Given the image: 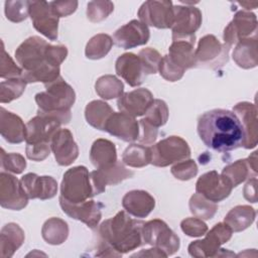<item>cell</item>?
<instances>
[{
  "label": "cell",
  "instance_id": "1",
  "mask_svg": "<svg viewBox=\"0 0 258 258\" xmlns=\"http://www.w3.org/2000/svg\"><path fill=\"white\" fill-rule=\"evenodd\" d=\"M68 55L64 45H52L39 36H30L16 49L15 57L22 69L21 78L27 83L44 85L57 80L59 66Z\"/></svg>",
  "mask_w": 258,
  "mask_h": 258
},
{
  "label": "cell",
  "instance_id": "2",
  "mask_svg": "<svg viewBox=\"0 0 258 258\" xmlns=\"http://www.w3.org/2000/svg\"><path fill=\"white\" fill-rule=\"evenodd\" d=\"M144 222L133 220L127 212L120 211L113 218L104 221L97 235L96 256L120 257L138 247L143 242L142 226Z\"/></svg>",
  "mask_w": 258,
  "mask_h": 258
},
{
  "label": "cell",
  "instance_id": "3",
  "mask_svg": "<svg viewBox=\"0 0 258 258\" xmlns=\"http://www.w3.org/2000/svg\"><path fill=\"white\" fill-rule=\"evenodd\" d=\"M198 134L204 144L218 152L243 147L245 134L238 116L230 110L213 109L198 119Z\"/></svg>",
  "mask_w": 258,
  "mask_h": 258
},
{
  "label": "cell",
  "instance_id": "4",
  "mask_svg": "<svg viewBox=\"0 0 258 258\" xmlns=\"http://www.w3.org/2000/svg\"><path fill=\"white\" fill-rule=\"evenodd\" d=\"M196 36L172 39L168 54L162 56L159 64L160 76L169 82L180 80L187 69L195 68Z\"/></svg>",
  "mask_w": 258,
  "mask_h": 258
},
{
  "label": "cell",
  "instance_id": "5",
  "mask_svg": "<svg viewBox=\"0 0 258 258\" xmlns=\"http://www.w3.org/2000/svg\"><path fill=\"white\" fill-rule=\"evenodd\" d=\"M45 91L35 95V102L40 113L57 115L71 121V108L76 101L74 89L61 77L45 85Z\"/></svg>",
  "mask_w": 258,
  "mask_h": 258
},
{
  "label": "cell",
  "instance_id": "6",
  "mask_svg": "<svg viewBox=\"0 0 258 258\" xmlns=\"http://www.w3.org/2000/svg\"><path fill=\"white\" fill-rule=\"evenodd\" d=\"M95 196L90 172L86 166L80 165L68 169L60 184V196L66 201L78 204Z\"/></svg>",
  "mask_w": 258,
  "mask_h": 258
},
{
  "label": "cell",
  "instance_id": "7",
  "mask_svg": "<svg viewBox=\"0 0 258 258\" xmlns=\"http://www.w3.org/2000/svg\"><path fill=\"white\" fill-rule=\"evenodd\" d=\"M142 238L144 244H149L170 256L179 249V238L167 226V224L159 219L148 221L142 226Z\"/></svg>",
  "mask_w": 258,
  "mask_h": 258
},
{
  "label": "cell",
  "instance_id": "8",
  "mask_svg": "<svg viewBox=\"0 0 258 258\" xmlns=\"http://www.w3.org/2000/svg\"><path fill=\"white\" fill-rule=\"evenodd\" d=\"M151 149V162L158 167H165L190 157V148L187 142L179 136L166 137Z\"/></svg>",
  "mask_w": 258,
  "mask_h": 258
},
{
  "label": "cell",
  "instance_id": "9",
  "mask_svg": "<svg viewBox=\"0 0 258 258\" xmlns=\"http://www.w3.org/2000/svg\"><path fill=\"white\" fill-rule=\"evenodd\" d=\"M230 48V45L221 43L215 35H205L195 50V68L217 69L224 66L229 59Z\"/></svg>",
  "mask_w": 258,
  "mask_h": 258
},
{
  "label": "cell",
  "instance_id": "10",
  "mask_svg": "<svg viewBox=\"0 0 258 258\" xmlns=\"http://www.w3.org/2000/svg\"><path fill=\"white\" fill-rule=\"evenodd\" d=\"M68 123L57 115L37 112V115L26 124L25 141L27 144L50 143L53 135L60 129V125Z\"/></svg>",
  "mask_w": 258,
  "mask_h": 258
},
{
  "label": "cell",
  "instance_id": "11",
  "mask_svg": "<svg viewBox=\"0 0 258 258\" xmlns=\"http://www.w3.org/2000/svg\"><path fill=\"white\" fill-rule=\"evenodd\" d=\"M232 230L225 223L216 224L210 232H207L203 240H197L189 244L188 253L192 257H215L220 251L221 245L232 237Z\"/></svg>",
  "mask_w": 258,
  "mask_h": 258
},
{
  "label": "cell",
  "instance_id": "12",
  "mask_svg": "<svg viewBox=\"0 0 258 258\" xmlns=\"http://www.w3.org/2000/svg\"><path fill=\"white\" fill-rule=\"evenodd\" d=\"M138 17L145 25L171 28L174 21L173 4L171 1H146L139 8Z\"/></svg>",
  "mask_w": 258,
  "mask_h": 258
},
{
  "label": "cell",
  "instance_id": "13",
  "mask_svg": "<svg viewBox=\"0 0 258 258\" xmlns=\"http://www.w3.org/2000/svg\"><path fill=\"white\" fill-rule=\"evenodd\" d=\"M29 16L38 32L50 40L57 38L58 17L52 11L49 2L29 1Z\"/></svg>",
  "mask_w": 258,
  "mask_h": 258
},
{
  "label": "cell",
  "instance_id": "14",
  "mask_svg": "<svg viewBox=\"0 0 258 258\" xmlns=\"http://www.w3.org/2000/svg\"><path fill=\"white\" fill-rule=\"evenodd\" d=\"M28 197L14 175L2 171L0 173V205L2 208L20 211L27 206Z\"/></svg>",
  "mask_w": 258,
  "mask_h": 258
},
{
  "label": "cell",
  "instance_id": "15",
  "mask_svg": "<svg viewBox=\"0 0 258 258\" xmlns=\"http://www.w3.org/2000/svg\"><path fill=\"white\" fill-rule=\"evenodd\" d=\"M232 189L233 186L230 181L216 170L204 173L196 183V191L214 203L228 198Z\"/></svg>",
  "mask_w": 258,
  "mask_h": 258
},
{
  "label": "cell",
  "instance_id": "16",
  "mask_svg": "<svg viewBox=\"0 0 258 258\" xmlns=\"http://www.w3.org/2000/svg\"><path fill=\"white\" fill-rule=\"evenodd\" d=\"M174 21L171 26L172 39L188 38L202 24V12L195 6H173Z\"/></svg>",
  "mask_w": 258,
  "mask_h": 258
},
{
  "label": "cell",
  "instance_id": "17",
  "mask_svg": "<svg viewBox=\"0 0 258 258\" xmlns=\"http://www.w3.org/2000/svg\"><path fill=\"white\" fill-rule=\"evenodd\" d=\"M257 35V19L254 13L238 11L224 30L225 43L232 46L238 41Z\"/></svg>",
  "mask_w": 258,
  "mask_h": 258
},
{
  "label": "cell",
  "instance_id": "18",
  "mask_svg": "<svg viewBox=\"0 0 258 258\" xmlns=\"http://www.w3.org/2000/svg\"><path fill=\"white\" fill-rule=\"evenodd\" d=\"M59 205L62 212L69 217L85 223L89 228L94 229L98 226L102 218V205L93 200L73 204L59 197Z\"/></svg>",
  "mask_w": 258,
  "mask_h": 258
},
{
  "label": "cell",
  "instance_id": "19",
  "mask_svg": "<svg viewBox=\"0 0 258 258\" xmlns=\"http://www.w3.org/2000/svg\"><path fill=\"white\" fill-rule=\"evenodd\" d=\"M149 37L150 31L147 25L140 20L133 19L115 31L113 41L117 46L129 49L147 43Z\"/></svg>",
  "mask_w": 258,
  "mask_h": 258
},
{
  "label": "cell",
  "instance_id": "20",
  "mask_svg": "<svg viewBox=\"0 0 258 258\" xmlns=\"http://www.w3.org/2000/svg\"><path fill=\"white\" fill-rule=\"evenodd\" d=\"M56 162L61 166L72 164L79 156V147L69 129H58L50 142Z\"/></svg>",
  "mask_w": 258,
  "mask_h": 258
},
{
  "label": "cell",
  "instance_id": "21",
  "mask_svg": "<svg viewBox=\"0 0 258 258\" xmlns=\"http://www.w3.org/2000/svg\"><path fill=\"white\" fill-rule=\"evenodd\" d=\"M104 131L123 141L134 142L139 136V122L126 113L114 112L108 119Z\"/></svg>",
  "mask_w": 258,
  "mask_h": 258
},
{
  "label": "cell",
  "instance_id": "22",
  "mask_svg": "<svg viewBox=\"0 0 258 258\" xmlns=\"http://www.w3.org/2000/svg\"><path fill=\"white\" fill-rule=\"evenodd\" d=\"M153 101L152 93L145 88H140L124 93L119 97L117 107L120 112L133 117H138L146 113Z\"/></svg>",
  "mask_w": 258,
  "mask_h": 258
},
{
  "label": "cell",
  "instance_id": "23",
  "mask_svg": "<svg viewBox=\"0 0 258 258\" xmlns=\"http://www.w3.org/2000/svg\"><path fill=\"white\" fill-rule=\"evenodd\" d=\"M20 181L28 199L49 200L57 192V182L51 176H38L35 173L29 172L23 175Z\"/></svg>",
  "mask_w": 258,
  "mask_h": 258
},
{
  "label": "cell",
  "instance_id": "24",
  "mask_svg": "<svg viewBox=\"0 0 258 258\" xmlns=\"http://www.w3.org/2000/svg\"><path fill=\"white\" fill-rule=\"evenodd\" d=\"M233 112L238 116L244 130L245 141L243 147L246 149L254 148L258 141L257 108L253 103L240 102L233 108Z\"/></svg>",
  "mask_w": 258,
  "mask_h": 258
},
{
  "label": "cell",
  "instance_id": "25",
  "mask_svg": "<svg viewBox=\"0 0 258 258\" xmlns=\"http://www.w3.org/2000/svg\"><path fill=\"white\" fill-rule=\"evenodd\" d=\"M133 174V171L127 169L120 161H117L111 167L90 172L95 196L104 192L106 185H115L126 178L132 177Z\"/></svg>",
  "mask_w": 258,
  "mask_h": 258
},
{
  "label": "cell",
  "instance_id": "26",
  "mask_svg": "<svg viewBox=\"0 0 258 258\" xmlns=\"http://www.w3.org/2000/svg\"><path fill=\"white\" fill-rule=\"evenodd\" d=\"M115 70L117 76L131 87L140 86L146 77L140 57L132 52L120 55L116 60Z\"/></svg>",
  "mask_w": 258,
  "mask_h": 258
},
{
  "label": "cell",
  "instance_id": "27",
  "mask_svg": "<svg viewBox=\"0 0 258 258\" xmlns=\"http://www.w3.org/2000/svg\"><path fill=\"white\" fill-rule=\"evenodd\" d=\"M122 207L135 218H146L155 207L154 198L142 189H134L125 194L122 199Z\"/></svg>",
  "mask_w": 258,
  "mask_h": 258
},
{
  "label": "cell",
  "instance_id": "28",
  "mask_svg": "<svg viewBox=\"0 0 258 258\" xmlns=\"http://www.w3.org/2000/svg\"><path fill=\"white\" fill-rule=\"evenodd\" d=\"M0 132L9 143L18 144L25 140L26 125L16 114L7 111L3 107L0 110Z\"/></svg>",
  "mask_w": 258,
  "mask_h": 258
},
{
  "label": "cell",
  "instance_id": "29",
  "mask_svg": "<svg viewBox=\"0 0 258 258\" xmlns=\"http://www.w3.org/2000/svg\"><path fill=\"white\" fill-rule=\"evenodd\" d=\"M90 159L97 169L111 167L118 161L115 144L103 138L95 140L91 147Z\"/></svg>",
  "mask_w": 258,
  "mask_h": 258
},
{
  "label": "cell",
  "instance_id": "30",
  "mask_svg": "<svg viewBox=\"0 0 258 258\" xmlns=\"http://www.w3.org/2000/svg\"><path fill=\"white\" fill-rule=\"evenodd\" d=\"M25 239L23 230L15 223L6 224L0 233V256L11 257L23 244Z\"/></svg>",
  "mask_w": 258,
  "mask_h": 258
},
{
  "label": "cell",
  "instance_id": "31",
  "mask_svg": "<svg viewBox=\"0 0 258 258\" xmlns=\"http://www.w3.org/2000/svg\"><path fill=\"white\" fill-rule=\"evenodd\" d=\"M257 55V35L238 41L233 50V59L242 69L255 68Z\"/></svg>",
  "mask_w": 258,
  "mask_h": 258
},
{
  "label": "cell",
  "instance_id": "32",
  "mask_svg": "<svg viewBox=\"0 0 258 258\" xmlns=\"http://www.w3.org/2000/svg\"><path fill=\"white\" fill-rule=\"evenodd\" d=\"M256 218L255 210L247 205L237 206L230 210L224 219V223L232 232H241L250 227Z\"/></svg>",
  "mask_w": 258,
  "mask_h": 258
},
{
  "label": "cell",
  "instance_id": "33",
  "mask_svg": "<svg viewBox=\"0 0 258 258\" xmlns=\"http://www.w3.org/2000/svg\"><path fill=\"white\" fill-rule=\"evenodd\" d=\"M114 113L112 108L104 101L95 100L90 102L85 109V117L87 122L98 130L104 131L105 125Z\"/></svg>",
  "mask_w": 258,
  "mask_h": 258
},
{
  "label": "cell",
  "instance_id": "34",
  "mask_svg": "<svg viewBox=\"0 0 258 258\" xmlns=\"http://www.w3.org/2000/svg\"><path fill=\"white\" fill-rule=\"evenodd\" d=\"M41 235L44 241L51 245L62 244L69 236L67 222L59 218H50L42 226Z\"/></svg>",
  "mask_w": 258,
  "mask_h": 258
},
{
  "label": "cell",
  "instance_id": "35",
  "mask_svg": "<svg viewBox=\"0 0 258 258\" xmlns=\"http://www.w3.org/2000/svg\"><path fill=\"white\" fill-rule=\"evenodd\" d=\"M221 174L230 181L233 187H236L247 178L256 177L257 175V173L249 165L247 159H239L228 164L223 168Z\"/></svg>",
  "mask_w": 258,
  "mask_h": 258
},
{
  "label": "cell",
  "instance_id": "36",
  "mask_svg": "<svg viewBox=\"0 0 258 258\" xmlns=\"http://www.w3.org/2000/svg\"><path fill=\"white\" fill-rule=\"evenodd\" d=\"M122 161L131 167H144L151 162V149L142 144H131L124 150Z\"/></svg>",
  "mask_w": 258,
  "mask_h": 258
},
{
  "label": "cell",
  "instance_id": "37",
  "mask_svg": "<svg viewBox=\"0 0 258 258\" xmlns=\"http://www.w3.org/2000/svg\"><path fill=\"white\" fill-rule=\"evenodd\" d=\"M95 89L97 94L101 98L105 100H112L115 98H119L123 95L124 85L115 76L106 75L100 77L97 80L95 84Z\"/></svg>",
  "mask_w": 258,
  "mask_h": 258
},
{
  "label": "cell",
  "instance_id": "38",
  "mask_svg": "<svg viewBox=\"0 0 258 258\" xmlns=\"http://www.w3.org/2000/svg\"><path fill=\"white\" fill-rule=\"evenodd\" d=\"M113 45V38L105 33L93 36L86 45L85 53L90 59H100L108 54Z\"/></svg>",
  "mask_w": 258,
  "mask_h": 258
},
{
  "label": "cell",
  "instance_id": "39",
  "mask_svg": "<svg viewBox=\"0 0 258 258\" xmlns=\"http://www.w3.org/2000/svg\"><path fill=\"white\" fill-rule=\"evenodd\" d=\"M189 210L195 217L201 220H210L215 216L218 206L217 203L211 202L197 192L189 200Z\"/></svg>",
  "mask_w": 258,
  "mask_h": 258
},
{
  "label": "cell",
  "instance_id": "40",
  "mask_svg": "<svg viewBox=\"0 0 258 258\" xmlns=\"http://www.w3.org/2000/svg\"><path fill=\"white\" fill-rule=\"evenodd\" d=\"M26 82L22 78L8 79L0 84V102L9 103L19 98L25 90Z\"/></svg>",
  "mask_w": 258,
  "mask_h": 258
},
{
  "label": "cell",
  "instance_id": "41",
  "mask_svg": "<svg viewBox=\"0 0 258 258\" xmlns=\"http://www.w3.org/2000/svg\"><path fill=\"white\" fill-rule=\"evenodd\" d=\"M168 114L169 113L166 103L163 100L156 99L147 109L143 120L150 125L158 128L160 126H163L167 122Z\"/></svg>",
  "mask_w": 258,
  "mask_h": 258
},
{
  "label": "cell",
  "instance_id": "42",
  "mask_svg": "<svg viewBox=\"0 0 258 258\" xmlns=\"http://www.w3.org/2000/svg\"><path fill=\"white\" fill-rule=\"evenodd\" d=\"M114 10L111 1H91L87 6V17L91 22H101L105 20Z\"/></svg>",
  "mask_w": 258,
  "mask_h": 258
},
{
  "label": "cell",
  "instance_id": "43",
  "mask_svg": "<svg viewBox=\"0 0 258 258\" xmlns=\"http://www.w3.org/2000/svg\"><path fill=\"white\" fill-rule=\"evenodd\" d=\"M6 18L12 22H21L29 15V1H6Z\"/></svg>",
  "mask_w": 258,
  "mask_h": 258
},
{
  "label": "cell",
  "instance_id": "44",
  "mask_svg": "<svg viewBox=\"0 0 258 258\" xmlns=\"http://www.w3.org/2000/svg\"><path fill=\"white\" fill-rule=\"evenodd\" d=\"M1 168L16 174L22 173L26 167V160L19 153H6L1 148Z\"/></svg>",
  "mask_w": 258,
  "mask_h": 258
},
{
  "label": "cell",
  "instance_id": "45",
  "mask_svg": "<svg viewBox=\"0 0 258 258\" xmlns=\"http://www.w3.org/2000/svg\"><path fill=\"white\" fill-rule=\"evenodd\" d=\"M138 56L141 59L146 76L155 74L158 72L159 64L162 57L157 50L151 47H147V48L141 49L138 53Z\"/></svg>",
  "mask_w": 258,
  "mask_h": 258
},
{
  "label": "cell",
  "instance_id": "46",
  "mask_svg": "<svg viewBox=\"0 0 258 258\" xmlns=\"http://www.w3.org/2000/svg\"><path fill=\"white\" fill-rule=\"evenodd\" d=\"M172 175L180 180H188L195 177L198 173V165L192 159H184L176 162L171 167Z\"/></svg>",
  "mask_w": 258,
  "mask_h": 258
},
{
  "label": "cell",
  "instance_id": "47",
  "mask_svg": "<svg viewBox=\"0 0 258 258\" xmlns=\"http://www.w3.org/2000/svg\"><path fill=\"white\" fill-rule=\"evenodd\" d=\"M22 76V69L17 67L10 55L5 51L4 44L2 42V55L0 60V77L2 79L19 78Z\"/></svg>",
  "mask_w": 258,
  "mask_h": 258
},
{
  "label": "cell",
  "instance_id": "48",
  "mask_svg": "<svg viewBox=\"0 0 258 258\" xmlns=\"http://www.w3.org/2000/svg\"><path fill=\"white\" fill-rule=\"evenodd\" d=\"M182 232L189 237H201L208 232L207 224L199 218H186L181 221Z\"/></svg>",
  "mask_w": 258,
  "mask_h": 258
},
{
  "label": "cell",
  "instance_id": "49",
  "mask_svg": "<svg viewBox=\"0 0 258 258\" xmlns=\"http://www.w3.org/2000/svg\"><path fill=\"white\" fill-rule=\"evenodd\" d=\"M158 128L150 125L143 119L139 121V136L138 141L142 145H151L156 140Z\"/></svg>",
  "mask_w": 258,
  "mask_h": 258
},
{
  "label": "cell",
  "instance_id": "50",
  "mask_svg": "<svg viewBox=\"0 0 258 258\" xmlns=\"http://www.w3.org/2000/svg\"><path fill=\"white\" fill-rule=\"evenodd\" d=\"M50 143H39V144H27L26 156L30 160L42 161L50 153Z\"/></svg>",
  "mask_w": 258,
  "mask_h": 258
},
{
  "label": "cell",
  "instance_id": "51",
  "mask_svg": "<svg viewBox=\"0 0 258 258\" xmlns=\"http://www.w3.org/2000/svg\"><path fill=\"white\" fill-rule=\"evenodd\" d=\"M49 4L52 11L58 18L71 15L78 7L77 1H53L49 2Z\"/></svg>",
  "mask_w": 258,
  "mask_h": 258
},
{
  "label": "cell",
  "instance_id": "52",
  "mask_svg": "<svg viewBox=\"0 0 258 258\" xmlns=\"http://www.w3.org/2000/svg\"><path fill=\"white\" fill-rule=\"evenodd\" d=\"M256 184H257V178L253 177L250 178V180L245 184L244 187V198L249 201L250 203H256L257 202V195H256Z\"/></svg>",
  "mask_w": 258,
  "mask_h": 258
},
{
  "label": "cell",
  "instance_id": "53",
  "mask_svg": "<svg viewBox=\"0 0 258 258\" xmlns=\"http://www.w3.org/2000/svg\"><path fill=\"white\" fill-rule=\"evenodd\" d=\"M133 256H147V257H167L165 253L160 251L159 249L153 247L151 249H146L145 251H141L140 253H136Z\"/></svg>",
  "mask_w": 258,
  "mask_h": 258
},
{
  "label": "cell",
  "instance_id": "54",
  "mask_svg": "<svg viewBox=\"0 0 258 258\" xmlns=\"http://www.w3.org/2000/svg\"><path fill=\"white\" fill-rule=\"evenodd\" d=\"M247 161L249 163V165L251 166V168L257 173L258 172V166H257V151H254L248 158Z\"/></svg>",
  "mask_w": 258,
  "mask_h": 258
},
{
  "label": "cell",
  "instance_id": "55",
  "mask_svg": "<svg viewBox=\"0 0 258 258\" xmlns=\"http://www.w3.org/2000/svg\"><path fill=\"white\" fill-rule=\"evenodd\" d=\"M239 4L242 5V6H244L245 9H247V10H249V9H255V8L257 7V5H258L257 2H240Z\"/></svg>",
  "mask_w": 258,
  "mask_h": 258
}]
</instances>
